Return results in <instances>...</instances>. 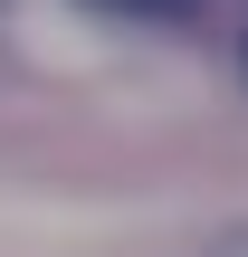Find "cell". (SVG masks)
<instances>
[{
  "label": "cell",
  "instance_id": "2",
  "mask_svg": "<svg viewBox=\"0 0 248 257\" xmlns=\"http://www.w3.org/2000/svg\"><path fill=\"white\" fill-rule=\"evenodd\" d=\"M201 257H248V229H229V238H210Z\"/></svg>",
  "mask_w": 248,
  "mask_h": 257
},
{
  "label": "cell",
  "instance_id": "1",
  "mask_svg": "<svg viewBox=\"0 0 248 257\" xmlns=\"http://www.w3.org/2000/svg\"><path fill=\"white\" fill-rule=\"evenodd\" d=\"M105 10H134V19H172V10H191V0H105Z\"/></svg>",
  "mask_w": 248,
  "mask_h": 257
}]
</instances>
